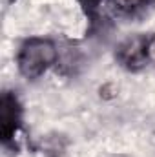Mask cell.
<instances>
[{"label": "cell", "instance_id": "obj_1", "mask_svg": "<svg viewBox=\"0 0 155 157\" xmlns=\"http://www.w3.org/2000/svg\"><path fill=\"white\" fill-rule=\"evenodd\" d=\"M57 57H59V51L55 42H51L49 39L33 37L20 46L17 55V68L22 77L35 80L42 77L57 62Z\"/></svg>", "mask_w": 155, "mask_h": 157}, {"label": "cell", "instance_id": "obj_2", "mask_svg": "<svg viewBox=\"0 0 155 157\" xmlns=\"http://www.w3.org/2000/svg\"><path fill=\"white\" fill-rule=\"evenodd\" d=\"M150 42H152V35H144V33L131 35V37L124 39L115 49L117 64L131 73L142 71L144 68H148L152 64Z\"/></svg>", "mask_w": 155, "mask_h": 157}, {"label": "cell", "instance_id": "obj_3", "mask_svg": "<svg viewBox=\"0 0 155 157\" xmlns=\"http://www.w3.org/2000/svg\"><path fill=\"white\" fill-rule=\"evenodd\" d=\"M22 126V104L13 91H4L0 99V139L7 148H15V139Z\"/></svg>", "mask_w": 155, "mask_h": 157}]
</instances>
